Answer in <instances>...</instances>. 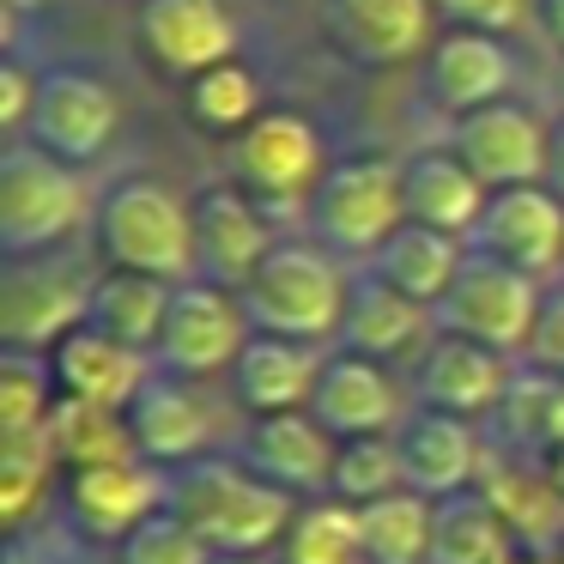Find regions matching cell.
I'll list each match as a JSON object with an SVG mask.
<instances>
[{
  "label": "cell",
  "mask_w": 564,
  "mask_h": 564,
  "mask_svg": "<svg viewBox=\"0 0 564 564\" xmlns=\"http://www.w3.org/2000/svg\"><path fill=\"white\" fill-rule=\"evenodd\" d=\"M522 370H540V377L564 382V280H552L546 297H540L534 340H528V352H522Z\"/></svg>",
  "instance_id": "obj_40"
},
{
  "label": "cell",
  "mask_w": 564,
  "mask_h": 564,
  "mask_svg": "<svg viewBox=\"0 0 564 564\" xmlns=\"http://www.w3.org/2000/svg\"><path fill=\"white\" fill-rule=\"evenodd\" d=\"M183 110L188 122L200 128L207 140H237L256 116H268V86H261V74L237 55V62L213 67V74H200L195 86H183Z\"/></svg>",
  "instance_id": "obj_30"
},
{
  "label": "cell",
  "mask_w": 564,
  "mask_h": 564,
  "mask_svg": "<svg viewBox=\"0 0 564 564\" xmlns=\"http://www.w3.org/2000/svg\"><path fill=\"white\" fill-rule=\"evenodd\" d=\"M516 377H522L516 358L491 352V346H479V340H462V334H443V328H437V340L419 352V365L406 370L419 406L474 419V425H486V419L503 413Z\"/></svg>",
  "instance_id": "obj_17"
},
{
  "label": "cell",
  "mask_w": 564,
  "mask_h": 564,
  "mask_svg": "<svg viewBox=\"0 0 564 564\" xmlns=\"http://www.w3.org/2000/svg\"><path fill=\"white\" fill-rule=\"evenodd\" d=\"M437 0H322V37L352 67H406L437 43Z\"/></svg>",
  "instance_id": "obj_18"
},
{
  "label": "cell",
  "mask_w": 564,
  "mask_h": 564,
  "mask_svg": "<svg viewBox=\"0 0 564 564\" xmlns=\"http://www.w3.org/2000/svg\"><path fill=\"white\" fill-rule=\"evenodd\" d=\"M91 546H79L74 534H67L62 522H37V528H25V534H7V558L0 564H79Z\"/></svg>",
  "instance_id": "obj_41"
},
{
  "label": "cell",
  "mask_w": 564,
  "mask_h": 564,
  "mask_svg": "<svg viewBox=\"0 0 564 564\" xmlns=\"http://www.w3.org/2000/svg\"><path fill=\"white\" fill-rule=\"evenodd\" d=\"M546 188L564 200V116L552 122V164H546Z\"/></svg>",
  "instance_id": "obj_43"
},
{
  "label": "cell",
  "mask_w": 564,
  "mask_h": 564,
  "mask_svg": "<svg viewBox=\"0 0 564 564\" xmlns=\"http://www.w3.org/2000/svg\"><path fill=\"white\" fill-rule=\"evenodd\" d=\"M401 200H406V225H431L443 237H474L486 219L491 188L479 183L462 164V152L443 140V147H419L401 159Z\"/></svg>",
  "instance_id": "obj_26"
},
{
  "label": "cell",
  "mask_w": 564,
  "mask_h": 564,
  "mask_svg": "<svg viewBox=\"0 0 564 564\" xmlns=\"http://www.w3.org/2000/svg\"><path fill=\"white\" fill-rule=\"evenodd\" d=\"M213 564H280V558H213Z\"/></svg>",
  "instance_id": "obj_45"
},
{
  "label": "cell",
  "mask_w": 564,
  "mask_h": 564,
  "mask_svg": "<svg viewBox=\"0 0 564 564\" xmlns=\"http://www.w3.org/2000/svg\"><path fill=\"white\" fill-rule=\"evenodd\" d=\"M467 249L503 261V268L528 273V280L552 285L564 280V200L546 183L534 188H503L486 200V219L467 237Z\"/></svg>",
  "instance_id": "obj_19"
},
{
  "label": "cell",
  "mask_w": 564,
  "mask_h": 564,
  "mask_svg": "<svg viewBox=\"0 0 564 564\" xmlns=\"http://www.w3.org/2000/svg\"><path fill=\"white\" fill-rule=\"evenodd\" d=\"M534 31L564 55V0H534Z\"/></svg>",
  "instance_id": "obj_42"
},
{
  "label": "cell",
  "mask_w": 564,
  "mask_h": 564,
  "mask_svg": "<svg viewBox=\"0 0 564 564\" xmlns=\"http://www.w3.org/2000/svg\"><path fill=\"white\" fill-rule=\"evenodd\" d=\"M50 443H55V455H62V474L140 455L134 437H128V419H122V413H98V406H79V401H62V406H55Z\"/></svg>",
  "instance_id": "obj_34"
},
{
  "label": "cell",
  "mask_w": 564,
  "mask_h": 564,
  "mask_svg": "<svg viewBox=\"0 0 564 564\" xmlns=\"http://www.w3.org/2000/svg\"><path fill=\"white\" fill-rule=\"evenodd\" d=\"M122 419H128V437H134L140 462H152V467H188L200 455H219L243 431L237 401L219 382L171 377V370H152L147 389L134 394V406Z\"/></svg>",
  "instance_id": "obj_8"
},
{
  "label": "cell",
  "mask_w": 564,
  "mask_h": 564,
  "mask_svg": "<svg viewBox=\"0 0 564 564\" xmlns=\"http://www.w3.org/2000/svg\"><path fill=\"white\" fill-rule=\"evenodd\" d=\"M431 340H437V310L406 297V292H394L382 273L352 268V297H346V322H340V340H334L340 352L413 370Z\"/></svg>",
  "instance_id": "obj_21"
},
{
  "label": "cell",
  "mask_w": 564,
  "mask_h": 564,
  "mask_svg": "<svg viewBox=\"0 0 564 564\" xmlns=\"http://www.w3.org/2000/svg\"><path fill=\"white\" fill-rule=\"evenodd\" d=\"M516 79H522V55H516L510 37L449 25V31H437V43H431L419 91H425V104L437 116L462 122V116L486 110V104L516 98Z\"/></svg>",
  "instance_id": "obj_16"
},
{
  "label": "cell",
  "mask_w": 564,
  "mask_h": 564,
  "mask_svg": "<svg viewBox=\"0 0 564 564\" xmlns=\"http://www.w3.org/2000/svg\"><path fill=\"white\" fill-rule=\"evenodd\" d=\"M171 292L176 285L164 280H147V273H116L104 268L98 292H91V328L116 334V340L140 346V352H152L164 334V316H171Z\"/></svg>",
  "instance_id": "obj_31"
},
{
  "label": "cell",
  "mask_w": 564,
  "mask_h": 564,
  "mask_svg": "<svg viewBox=\"0 0 564 564\" xmlns=\"http://www.w3.org/2000/svg\"><path fill=\"white\" fill-rule=\"evenodd\" d=\"M328 164L334 159H328L322 128L310 122L304 110L273 104V110L256 116L237 140H225L219 176L231 188H243L268 219H310V200H316Z\"/></svg>",
  "instance_id": "obj_5"
},
{
  "label": "cell",
  "mask_w": 564,
  "mask_h": 564,
  "mask_svg": "<svg viewBox=\"0 0 564 564\" xmlns=\"http://www.w3.org/2000/svg\"><path fill=\"white\" fill-rule=\"evenodd\" d=\"M62 406L50 352H0V437L7 431H50Z\"/></svg>",
  "instance_id": "obj_35"
},
{
  "label": "cell",
  "mask_w": 564,
  "mask_h": 564,
  "mask_svg": "<svg viewBox=\"0 0 564 564\" xmlns=\"http://www.w3.org/2000/svg\"><path fill=\"white\" fill-rule=\"evenodd\" d=\"M449 147L462 152V164L491 195L534 188V183H546V164H552V116H540L522 98H503V104H486V110L449 122Z\"/></svg>",
  "instance_id": "obj_14"
},
{
  "label": "cell",
  "mask_w": 564,
  "mask_h": 564,
  "mask_svg": "<svg viewBox=\"0 0 564 564\" xmlns=\"http://www.w3.org/2000/svg\"><path fill=\"white\" fill-rule=\"evenodd\" d=\"M370 564H431V540H437V503L419 498L413 486L389 491V498L358 510Z\"/></svg>",
  "instance_id": "obj_32"
},
{
  "label": "cell",
  "mask_w": 564,
  "mask_h": 564,
  "mask_svg": "<svg viewBox=\"0 0 564 564\" xmlns=\"http://www.w3.org/2000/svg\"><path fill=\"white\" fill-rule=\"evenodd\" d=\"M540 297H546L540 280H528V273H516V268H503V261L467 249V268L455 273V285L437 304V328L462 334V340H479V346H491V352H503V358L522 365L528 340H534Z\"/></svg>",
  "instance_id": "obj_9"
},
{
  "label": "cell",
  "mask_w": 564,
  "mask_h": 564,
  "mask_svg": "<svg viewBox=\"0 0 564 564\" xmlns=\"http://www.w3.org/2000/svg\"><path fill=\"white\" fill-rule=\"evenodd\" d=\"M261 479H273L280 491H292L297 503L328 498L334 491V455H340V437L322 425L316 413H268V419H243L231 443Z\"/></svg>",
  "instance_id": "obj_20"
},
{
  "label": "cell",
  "mask_w": 564,
  "mask_h": 564,
  "mask_svg": "<svg viewBox=\"0 0 564 564\" xmlns=\"http://www.w3.org/2000/svg\"><path fill=\"white\" fill-rule=\"evenodd\" d=\"M134 37L164 79L195 86L200 74L243 55V13L231 0H134Z\"/></svg>",
  "instance_id": "obj_13"
},
{
  "label": "cell",
  "mask_w": 564,
  "mask_h": 564,
  "mask_svg": "<svg viewBox=\"0 0 564 564\" xmlns=\"http://www.w3.org/2000/svg\"><path fill=\"white\" fill-rule=\"evenodd\" d=\"M110 564H213V552L188 522H176L171 510H159L110 552Z\"/></svg>",
  "instance_id": "obj_37"
},
{
  "label": "cell",
  "mask_w": 564,
  "mask_h": 564,
  "mask_svg": "<svg viewBox=\"0 0 564 564\" xmlns=\"http://www.w3.org/2000/svg\"><path fill=\"white\" fill-rule=\"evenodd\" d=\"M37 98H43V67H31L19 50H7V62H0V134L25 140Z\"/></svg>",
  "instance_id": "obj_38"
},
{
  "label": "cell",
  "mask_w": 564,
  "mask_h": 564,
  "mask_svg": "<svg viewBox=\"0 0 564 564\" xmlns=\"http://www.w3.org/2000/svg\"><path fill=\"white\" fill-rule=\"evenodd\" d=\"M280 564H370L358 510L340 498H310L297 503V522L280 546Z\"/></svg>",
  "instance_id": "obj_33"
},
{
  "label": "cell",
  "mask_w": 564,
  "mask_h": 564,
  "mask_svg": "<svg viewBox=\"0 0 564 564\" xmlns=\"http://www.w3.org/2000/svg\"><path fill=\"white\" fill-rule=\"evenodd\" d=\"M55 510H62V528L79 540V546L116 552L147 516L164 510V467L140 462V455L74 467V474H62Z\"/></svg>",
  "instance_id": "obj_11"
},
{
  "label": "cell",
  "mask_w": 564,
  "mask_h": 564,
  "mask_svg": "<svg viewBox=\"0 0 564 564\" xmlns=\"http://www.w3.org/2000/svg\"><path fill=\"white\" fill-rule=\"evenodd\" d=\"M164 510L207 540L213 558H280L297 522V498L261 479L237 449L164 467Z\"/></svg>",
  "instance_id": "obj_1"
},
{
  "label": "cell",
  "mask_w": 564,
  "mask_h": 564,
  "mask_svg": "<svg viewBox=\"0 0 564 564\" xmlns=\"http://www.w3.org/2000/svg\"><path fill=\"white\" fill-rule=\"evenodd\" d=\"M55 491H62V455L50 431H7L0 437V528L7 534L37 528Z\"/></svg>",
  "instance_id": "obj_27"
},
{
  "label": "cell",
  "mask_w": 564,
  "mask_h": 564,
  "mask_svg": "<svg viewBox=\"0 0 564 564\" xmlns=\"http://www.w3.org/2000/svg\"><path fill=\"white\" fill-rule=\"evenodd\" d=\"M50 365H55V382H62V401L98 406V413H128L134 394L147 389V377L159 370L152 352H140V346L91 328V322L74 328L62 346H55Z\"/></svg>",
  "instance_id": "obj_24"
},
{
  "label": "cell",
  "mask_w": 564,
  "mask_h": 564,
  "mask_svg": "<svg viewBox=\"0 0 564 564\" xmlns=\"http://www.w3.org/2000/svg\"><path fill=\"white\" fill-rule=\"evenodd\" d=\"M256 334H285L304 346H334L352 297V268L316 243L310 231H285L256 273L237 285Z\"/></svg>",
  "instance_id": "obj_3"
},
{
  "label": "cell",
  "mask_w": 564,
  "mask_h": 564,
  "mask_svg": "<svg viewBox=\"0 0 564 564\" xmlns=\"http://www.w3.org/2000/svg\"><path fill=\"white\" fill-rule=\"evenodd\" d=\"M98 280L104 273L91 268L86 243L7 261V273H0V352H55L74 328H86Z\"/></svg>",
  "instance_id": "obj_7"
},
{
  "label": "cell",
  "mask_w": 564,
  "mask_h": 564,
  "mask_svg": "<svg viewBox=\"0 0 564 564\" xmlns=\"http://www.w3.org/2000/svg\"><path fill=\"white\" fill-rule=\"evenodd\" d=\"M437 13L449 25L467 31H491V37H516L534 25V0H437Z\"/></svg>",
  "instance_id": "obj_39"
},
{
  "label": "cell",
  "mask_w": 564,
  "mask_h": 564,
  "mask_svg": "<svg viewBox=\"0 0 564 564\" xmlns=\"http://www.w3.org/2000/svg\"><path fill=\"white\" fill-rule=\"evenodd\" d=\"M462 268H467V243L431 231V225H401V231L377 249V261H370V273H382L394 292L419 297V304H431V310L443 304V292L455 285Z\"/></svg>",
  "instance_id": "obj_28"
},
{
  "label": "cell",
  "mask_w": 564,
  "mask_h": 564,
  "mask_svg": "<svg viewBox=\"0 0 564 564\" xmlns=\"http://www.w3.org/2000/svg\"><path fill=\"white\" fill-rule=\"evenodd\" d=\"M249 310L231 285L213 280H183L171 292V316L164 334L152 346V365L171 370V377H195V382H225L231 365L249 346Z\"/></svg>",
  "instance_id": "obj_10"
},
{
  "label": "cell",
  "mask_w": 564,
  "mask_h": 564,
  "mask_svg": "<svg viewBox=\"0 0 564 564\" xmlns=\"http://www.w3.org/2000/svg\"><path fill=\"white\" fill-rule=\"evenodd\" d=\"M394 449H401L406 486L431 503H449L486 479V437H479L474 419L413 406V419L394 431Z\"/></svg>",
  "instance_id": "obj_23"
},
{
  "label": "cell",
  "mask_w": 564,
  "mask_h": 564,
  "mask_svg": "<svg viewBox=\"0 0 564 564\" xmlns=\"http://www.w3.org/2000/svg\"><path fill=\"white\" fill-rule=\"evenodd\" d=\"M552 104H558V116H564V55H558V67H552Z\"/></svg>",
  "instance_id": "obj_44"
},
{
  "label": "cell",
  "mask_w": 564,
  "mask_h": 564,
  "mask_svg": "<svg viewBox=\"0 0 564 564\" xmlns=\"http://www.w3.org/2000/svg\"><path fill=\"white\" fill-rule=\"evenodd\" d=\"M413 406L419 401H413L406 370L377 365V358H358V352H340V346H328L322 377H316V394H310V413H316L340 443L394 437V431L413 419Z\"/></svg>",
  "instance_id": "obj_15"
},
{
  "label": "cell",
  "mask_w": 564,
  "mask_h": 564,
  "mask_svg": "<svg viewBox=\"0 0 564 564\" xmlns=\"http://www.w3.org/2000/svg\"><path fill=\"white\" fill-rule=\"evenodd\" d=\"M406 225L401 200V159L389 152H340L322 176L316 200H310L304 231L316 237L328 256H340L346 268H370L377 249Z\"/></svg>",
  "instance_id": "obj_6"
},
{
  "label": "cell",
  "mask_w": 564,
  "mask_h": 564,
  "mask_svg": "<svg viewBox=\"0 0 564 564\" xmlns=\"http://www.w3.org/2000/svg\"><path fill=\"white\" fill-rule=\"evenodd\" d=\"M516 552V528L491 503L486 486L462 491V498L437 503V540H431V564H503Z\"/></svg>",
  "instance_id": "obj_29"
},
{
  "label": "cell",
  "mask_w": 564,
  "mask_h": 564,
  "mask_svg": "<svg viewBox=\"0 0 564 564\" xmlns=\"http://www.w3.org/2000/svg\"><path fill=\"white\" fill-rule=\"evenodd\" d=\"M91 256L116 273H147V280L183 285L200 280L195 256V200L152 171H128L98 188V219H91Z\"/></svg>",
  "instance_id": "obj_2"
},
{
  "label": "cell",
  "mask_w": 564,
  "mask_h": 564,
  "mask_svg": "<svg viewBox=\"0 0 564 564\" xmlns=\"http://www.w3.org/2000/svg\"><path fill=\"white\" fill-rule=\"evenodd\" d=\"M91 219H98V195L79 164L43 152L37 140L0 147V249H7V261L91 243Z\"/></svg>",
  "instance_id": "obj_4"
},
{
  "label": "cell",
  "mask_w": 564,
  "mask_h": 564,
  "mask_svg": "<svg viewBox=\"0 0 564 564\" xmlns=\"http://www.w3.org/2000/svg\"><path fill=\"white\" fill-rule=\"evenodd\" d=\"M188 200H195L200 280H213V285H231V292H237V285L268 261V249L285 237L280 225H273L268 213L243 195V188L225 183V176H219V183H200Z\"/></svg>",
  "instance_id": "obj_22"
},
{
  "label": "cell",
  "mask_w": 564,
  "mask_h": 564,
  "mask_svg": "<svg viewBox=\"0 0 564 564\" xmlns=\"http://www.w3.org/2000/svg\"><path fill=\"white\" fill-rule=\"evenodd\" d=\"M322 358H328V346H304V340H285V334H249L243 358L225 377V394L237 401L243 419L304 413L310 394H316Z\"/></svg>",
  "instance_id": "obj_25"
},
{
  "label": "cell",
  "mask_w": 564,
  "mask_h": 564,
  "mask_svg": "<svg viewBox=\"0 0 564 564\" xmlns=\"http://www.w3.org/2000/svg\"><path fill=\"white\" fill-rule=\"evenodd\" d=\"M401 486H406V474H401V449H394V437H352V443H340L328 498L365 510V503L389 498V491H401Z\"/></svg>",
  "instance_id": "obj_36"
},
{
  "label": "cell",
  "mask_w": 564,
  "mask_h": 564,
  "mask_svg": "<svg viewBox=\"0 0 564 564\" xmlns=\"http://www.w3.org/2000/svg\"><path fill=\"white\" fill-rule=\"evenodd\" d=\"M25 140H37L43 152L91 171L122 140V91L98 67H79V62L43 67V98H37V116H31Z\"/></svg>",
  "instance_id": "obj_12"
}]
</instances>
